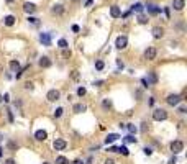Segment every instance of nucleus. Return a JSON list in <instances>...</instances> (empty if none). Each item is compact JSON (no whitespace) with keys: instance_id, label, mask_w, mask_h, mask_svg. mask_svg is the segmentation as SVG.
Segmentation results:
<instances>
[{"instance_id":"1","label":"nucleus","mask_w":187,"mask_h":164,"mask_svg":"<svg viewBox=\"0 0 187 164\" xmlns=\"http://www.w3.org/2000/svg\"><path fill=\"white\" fill-rule=\"evenodd\" d=\"M167 118V112L164 108H156L153 112V120L154 122H164Z\"/></svg>"},{"instance_id":"2","label":"nucleus","mask_w":187,"mask_h":164,"mask_svg":"<svg viewBox=\"0 0 187 164\" xmlns=\"http://www.w3.org/2000/svg\"><path fill=\"white\" fill-rule=\"evenodd\" d=\"M180 100H182V97H180V95H177V94H171V95H167V98H166L167 105H171V107H176V105L179 104Z\"/></svg>"},{"instance_id":"3","label":"nucleus","mask_w":187,"mask_h":164,"mask_svg":"<svg viewBox=\"0 0 187 164\" xmlns=\"http://www.w3.org/2000/svg\"><path fill=\"white\" fill-rule=\"evenodd\" d=\"M182 149H184V143H182V141H179V139H176V141H172V143H171V151H172L174 154H177V153H180Z\"/></svg>"},{"instance_id":"4","label":"nucleus","mask_w":187,"mask_h":164,"mask_svg":"<svg viewBox=\"0 0 187 164\" xmlns=\"http://www.w3.org/2000/svg\"><path fill=\"white\" fill-rule=\"evenodd\" d=\"M59 97H61V94H59V90H56V89H51V90L46 94V98L49 102H56V100H59Z\"/></svg>"},{"instance_id":"5","label":"nucleus","mask_w":187,"mask_h":164,"mask_svg":"<svg viewBox=\"0 0 187 164\" xmlns=\"http://www.w3.org/2000/svg\"><path fill=\"white\" fill-rule=\"evenodd\" d=\"M115 46H117L118 49H125V48L128 46V38L127 36H118L117 41H115Z\"/></svg>"},{"instance_id":"6","label":"nucleus","mask_w":187,"mask_h":164,"mask_svg":"<svg viewBox=\"0 0 187 164\" xmlns=\"http://www.w3.org/2000/svg\"><path fill=\"white\" fill-rule=\"evenodd\" d=\"M66 146H67V143L64 141V139H61V138L54 139V143H53V148H54L56 151H62V149H66Z\"/></svg>"},{"instance_id":"7","label":"nucleus","mask_w":187,"mask_h":164,"mask_svg":"<svg viewBox=\"0 0 187 164\" xmlns=\"http://www.w3.org/2000/svg\"><path fill=\"white\" fill-rule=\"evenodd\" d=\"M156 56H158L156 48H148L146 51H145V58H146L148 61H153V59H156Z\"/></svg>"},{"instance_id":"8","label":"nucleus","mask_w":187,"mask_h":164,"mask_svg":"<svg viewBox=\"0 0 187 164\" xmlns=\"http://www.w3.org/2000/svg\"><path fill=\"white\" fill-rule=\"evenodd\" d=\"M10 69H12V71L15 72V76H17V79L20 77L21 74H20V62H18V61H10Z\"/></svg>"},{"instance_id":"9","label":"nucleus","mask_w":187,"mask_h":164,"mask_svg":"<svg viewBox=\"0 0 187 164\" xmlns=\"http://www.w3.org/2000/svg\"><path fill=\"white\" fill-rule=\"evenodd\" d=\"M23 10H25L28 15H31V13L36 12V5L31 3V2H25V3H23Z\"/></svg>"},{"instance_id":"10","label":"nucleus","mask_w":187,"mask_h":164,"mask_svg":"<svg viewBox=\"0 0 187 164\" xmlns=\"http://www.w3.org/2000/svg\"><path fill=\"white\" fill-rule=\"evenodd\" d=\"M40 41L44 46H51V35H49V33H41L40 35Z\"/></svg>"},{"instance_id":"11","label":"nucleus","mask_w":187,"mask_h":164,"mask_svg":"<svg viewBox=\"0 0 187 164\" xmlns=\"http://www.w3.org/2000/svg\"><path fill=\"white\" fill-rule=\"evenodd\" d=\"M162 36H164V28H161V26H154L153 28V38L161 39Z\"/></svg>"},{"instance_id":"12","label":"nucleus","mask_w":187,"mask_h":164,"mask_svg":"<svg viewBox=\"0 0 187 164\" xmlns=\"http://www.w3.org/2000/svg\"><path fill=\"white\" fill-rule=\"evenodd\" d=\"M148 13H149V15H153V17H156V15H159V13H161V7H158V5H148Z\"/></svg>"},{"instance_id":"13","label":"nucleus","mask_w":187,"mask_h":164,"mask_svg":"<svg viewBox=\"0 0 187 164\" xmlns=\"http://www.w3.org/2000/svg\"><path fill=\"white\" fill-rule=\"evenodd\" d=\"M184 5H186V0H172V8L177 12H180L184 8Z\"/></svg>"},{"instance_id":"14","label":"nucleus","mask_w":187,"mask_h":164,"mask_svg":"<svg viewBox=\"0 0 187 164\" xmlns=\"http://www.w3.org/2000/svg\"><path fill=\"white\" fill-rule=\"evenodd\" d=\"M51 13H53V15H62V13H64V7L61 5V3H56V5H53V8H51Z\"/></svg>"},{"instance_id":"15","label":"nucleus","mask_w":187,"mask_h":164,"mask_svg":"<svg viewBox=\"0 0 187 164\" xmlns=\"http://www.w3.org/2000/svg\"><path fill=\"white\" fill-rule=\"evenodd\" d=\"M34 138H36L38 141H44V139L48 138V133L44 130H38L36 133H34Z\"/></svg>"},{"instance_id":"16","label":"nucleus","mask_w":187,"mask_h":164,"mask_svg":"<svg viewBox=\"0 0 187 164\" xmlns=\"http://www.w3.org/2000/svg\"><path fill=\"white\" fill-rule=\"evenodd\" d=\"M38 64H40V67H49V66H51V59L46 58V56H43V58H40Z\"/></svg>"},{"instance_id":"17","label":"nucleus","mask_w":187,"mask_h":164,"mask_svg":"<svg viewBox=\"0 0 187 164\" xmlns=\"http://www.w3.org/2000/svg\"><path fill=\"white\" fill-rule=\"evenodd\" d=\"M110 15H112L113 18H118V17H121L120 7H118V5H113V7H112V8H110Z\"/></svg>"},{"instance_id":"18","label":"nucleus","mask_w":187,"mask_h":164,"mask_svg":"<svg viewBox=\"0 0 187 164\" xmlns=\"http://www.w3.org/2000/svg\"><path fill=\"white\" fill-rule=\"evenodd\" d=\"M118 135H115V133H110V135H108L107 138H105V144H112V143H115V141H117V139H118Z\"/></svg>"},{"instance_id":"19","label":"nucleus","mask_w":187,"mask_h":164,"mask_svg":"<svg viewBox=\"0 0 187 164\" xmlns=\"http://www.w3.org/2000/svg\"><path fill=\"white\" fill-rule=\"evenodd\" d=\"M148 84L151 85V84H156V82H158V76H156V72H149V74H148Z\"/></svg>"},{"instance_id":"20","label":"nucleus","mask_w":187,"mask_h":164,"mask_svg":"<svg viewBox=\"0 0 187 164\" xmlns=\"http://www.w3.org/2000/svg\"><path fill=\"white\" fill-rule=\"evenodd\" d=\"M3 23H5L7 26H13L15 25V17L13 15H7V17L3 18Z\"/></svg>"},{"instance_id":"21","label":"nucleus","mask_w":187,"mask_h":164,"mask_svg":"<svg viewBox=\"0 0 187 164\" xmlns=\"http://www.w3.org/2000/svg\"><path fill=\"white\" fill-rule=\"evenodd\" d=\"M74 112H76V113H82V112H86V105L76 104V105H74Z\"/></svg>"},{"instance_id":"22","label":"nucleus","mask_w":187,"mask_h":164,"mask_svg":"<svg viewBox=\"0 0 187 164\" xmlns=\"http://www.w3.org/2000/svg\"><path fill=\"white\" fill-rule=\"evenodd\" d=\"M117 153H120V154H123V156H128V154H130V151H128L127 146H120V148H117Z\"/></svg>"},{"instance_id":"23","label":"nucleus","mask_w":187,"mask_h":164,"mask_svg":"<svg viewBox=\"0 0 187 164\" xmlns=\"http://www.w3.org/2000/svg\"><path fill=\"white\" fill-rule=\"evenodd\" d=\"M56 164H69V161H67L66 156H58L56 157Z\"/></svg>"},{"instance_id":"24","label":"nucleus","mask_w":187,"mask_h":164,"mask_svg":"<svg viewBox=\"0 0 187 164\" xmlns=\"http://www.w3.org/2000/svg\"><path fill=\"white\" fill-rule=\"evenodd\" d=\"M143 8H145V7L141 5V3H135V5L131 7V12H143Z\"/></svg>"},{"instance_id":"25","label":"nucleus","mask_w":187,"mask_h":164,"mask_svg":"<svg viewBox=\"0 0 187 164\" xmlns=\"http://www.w3.org/2000/svg\"><path fill=\"white\" fill-rule=\"evenodd\" d=\"M28 23H31V25L38 26V25H40V20H38V18H34V17H28Z\"/></svg>"},{"instance_id":"26","label":"nucleus","mask_w":187,"mask_h":164,"mask_svg":"<svg viewBox=\"0 0 187 164\" xmlns=\"http://www.w3.org/2000/svg\"><path fill=\"white\" fill-rule=\"evenodd\" d=\"M138 23H140V25H146V23H148V17L140 15V17H138Z\"/></svg>"},{"instance_id":"27","label":"nucleus","mask_w":187,"mask_h":164,"mask_svg":"<svg viewBox=\"0 0 187 164\" xmlns=\"http://www.w3.org/2000/svg\"><path fill=\"white\" fill-rule=\"evenodd\" d=\"M58 46H59L61 49H64V48H67V41L64 38H61L59 41H58Z\"/></svg>"},{"instance_id":"28","label":"nucleus","mask_w":187,"mask_h":164,"mask_svg":"<svg viewBox=\"0 0 187 164\" xmlns=\"http://www.w3.org/2000/svg\"><path fill=\"white\" fill-rule=\"evenodd\" d=\"M103 67H105V64H103V61H97V62H95V69H97V71H102Z\"/></svg>"},{"instance_id":"29","label":"nucleus","mask_w":187,"mask_h":164,"mask_svg":"<svg viewBox=\"0 0 187 164\" xmlns=\"http://www.w3.org/2000/svg\"><path fill=\"white\" fill-rule=\"evenodd\" d=\"M102 107H103V108H110V107H112V102H110L108 98H105V100L102 102Z\"/></svg>"},{"instance_id":"30","label":"nucleus","mask_w":187,"mask_h":164,"mask_svg":"<svg viewBox=\"0 0 187 164\" xmlns=\"http://www.w3.org/2000/svg\"><path fill=\"white\" fill-rule=\"evenodd\" d=\"M125 141H127V143H136V138H135L133 135H128V136L125 138Z\"/></svg>"},{"instance_id":"31","label":"nucleus","mask_w":187,"mask_h":164,"mask_svg":"<svg viewBox=\"0 0 187 164\" xmlns=\"http://www.w3.org/2000/svg\"><path fill=\"white\" fill-rule=\"evenodd\" d=\"M62 112H64V108H56L54 110V118H59L62 115Z\"/></svg>"},{"instance_id":"32","label":"nucleus","mask_w":187,"mask_h":164,"mask_svg":"<svg viewBox=\"0 0 187 164\" xmlns=\"http://www.w3.org/2000/svg\"><path fill=\"white\" fill-rule=\"evenodd\" d=\"M125 126L128 128V131H130L131 135H133V133H136V126H135V125H125Z\"/></svg>"},{"instance_id":"33","label":"nucleus","mask_w":187,"mask_h":164,"mask_svg":"<svg viewBox=\"0 0 187 164\" xmlns=\"http://www.w3.org/2000/svg\"><path fill=\"white\" fill-rule=\"evenodd\" d=\"M8 148H10V149H15V151H17L18 144H17V143H13V141H8Z\"/></svg>"},{"instance_id":"34","label":"nucleus","mask_w":187,"mask_h":164,"mask_svg":"<svg viewBox=\"0 0 187 164\" xmlns=\"http://www.w3.org/2000/svg\"><path fill=\"white\" fill-rule=\"evenodd\" d=\"M77 95H80V97L86 95V89H84V87H79V89H77Z\"/></svg>"},{"instance_id":"35","label":"nucleus","mask_w":187,"mask_h":164,"mask_svg":"<svg viewBox=\"0 0 187 164\" xmlns=\"http://www.w3.org/2000/svg\"><path fill=\"white\" fill-rule=\"evenodd\" d=\"M62 56H64V58H69V56H71V51H67V48H64V51H62Z\"/></svg>"},{"instance_id":"36","label":"nucleus","mask_w":187,"mask_h":164,"mask_svg":"<svg viewBox=\"0 0 187 164\" xmlns=\"http://www.w3.org/2000/svg\"><path fill=\"white\" fill-rule=\"evenodd\" d=\"M25 89H28V90H33V84H31V82H27V84H25Z\"/></svg>"},{"instance_id":"37","label":"nucleus","mask_w":187,"mask_h":164,"mask_svg":"<svg viewBox=\"0 0 187 164\" xmlns=\"http://www.w3.org/2000/svg\"><path fill=\"white\" fill-rule=\"evenodd\" d=\"M145 154H146V156H149V154H151V153H153V149H151V148H145Z\"/></svg>"},{"instance_id":"38","label":"nucleus","mask_w":187,"mask_h":164,"mask_svg":"<svg viewBox=\"0 0 187 164\" xmlns=\"http://www.w3.org/2000/svg\"><path fill=\"white\" fill-rule=\"evenodd\" d=\"M141 82H143V85H145V87H149V84H148L146 79H141Z\"/></svg>"},{"instance_id":"39","label":"nucleus","mask_w":187,"mask_h":164,"mask_svg":"<svg viewBox=\"0 0 187 164\" xmlns=\"http://www.w3.org/2000/svg\"><path fill=\"white\" fill-rule=\"evenodd\" d=\"M72 31L77 33V31H79V26H77V25H72Z\"/></svg>"},{"instance_id":"40","label":"nucleus","mask_w":187,"mask_h":164,"mask_svg":"<svg viewBox=\"0 0 187 164\" xmlns=\"http://www.w3.org/2000/svg\"><path fill=\"white\" fill-rule=\"evenodd\" d=\"M8 120H10V122H13V115H12V112L8 110Z\"/></svg>"},{"instance_id":"41","label":"nucleus","mask_w":187,"mask_h":164,"mask_svg":"<svg viewBox=\"0 0 187 164\" xmlns=\"http://www.w3.org/2000/svg\"><path fill=\"white\" fill-rule=\"evenodd\" d=\"M3 164H15V161H13V159H7Z\"/></svg>"},{"instance_id":"42","label":"nucleus","mask_w":187,"mask_h":164,"mask_svg":"<svg viewBox=\"0 0 187 164\" xmlns=\"http://www.w3.org/2000/svg\"><path fill=\"white\" fill-rule=\"evenodd\" d=\"M105 164H115L113 159H105Z\"/></svg>"},{"instance_id":"43","label":"nucleus","mask_w":187,"mask_h":164,"mask_svg":"<svg viewBox=\"0 0 187 164\" xmlns=\"http://www.w3.org/2000/svg\"><path fill=\"white\" fill-rule=\"evenodd\" d=\"M164 13H166V18H169V8H164Z\"/></svg>"},{"instance_id":"44","label":"nucleus","mask_w":187,"mask_h":164,"mask_svg":"<svg viewBox=\"0 0 187 164\" xmlns=\"http://www.w3.org/2000/svg\"><path fill=\"white\" fill-rule=\"evenodd\" d=\"M176 161H177V159H176V156H174L172 159H171V161H169V164H176Z\"/></svg>"},{"instance_id":"45","label":"nucleus","mask_w":187,"mask_h":164,"mask_svg":"<svg viewBox=\"0 0 187 164\" xmlns=\"http://www.w3.org/2000/svg\"><path fill=\"white\" fill-rule=\"evenodd\" d=\"M74 164H84V163H82L80 159H76V161H74Z\"/></svg>"},{"instance_id":"46","label":"nucleus","mask_w":187,"mask_h":164,"mask_svg":"<svg viewBox=\"0 0 187 164\" xmlns=\"http://www.w3.org/2000/svg\"><path fill=\"white\" fill-rule=\"evenodd\" d=\"M5 2H8V3H12V2H15V0H5Z\"/></svg>"},{"instance_id":"47","label":"nucleus","mask_w":187,"mask_h":164,"mask_svg":"<svg viewBox=\"0 0 187 164\" xmlns=\"http://www.w3.org/2000/svg\"><path fill=\"white\" fill-rule=\"evenodd\" d=\"M2 151H3V149H2V148H0V156H2Z\"/></svg>"},{"instance_id":"48","label":"nucleus","mask_w":187,"mask_h":164,"mask_svg":"<svg viewBox=\"0 0 187 164\" xmlns=\"http://www.w3.org/2000/svg\"><path fill=\"white\" fill-rule=\"evenodd\" d=\"M2 100H3V97H2V95H0V102H2Z\"/></svg>"},{"instance_id":"49","label":"nucleus","mask_w":187,"mask_h":164,"mask_svg":"<svg viewBox=\"0 0 187 164\" xmlns=\"http://www.w3.org/2000/svg\"><path fill=\"white\" fill-rule=\"evenodd\" d=\"M43 164H49V163H43Z\"/></svg>"}]
</instances>
